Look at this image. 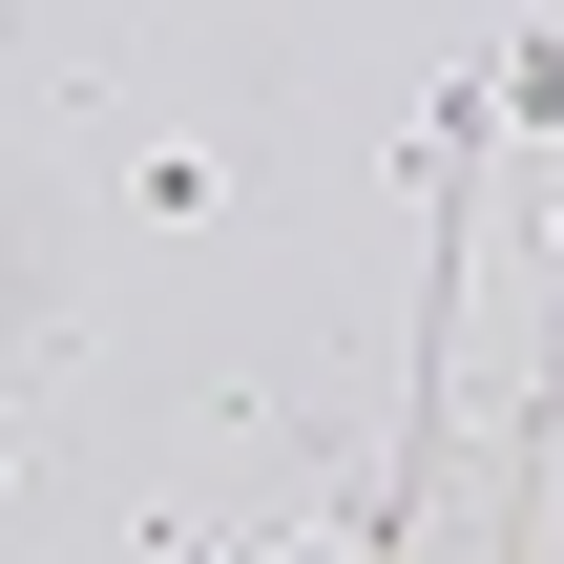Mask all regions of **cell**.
<instances>
[]
</instances>
